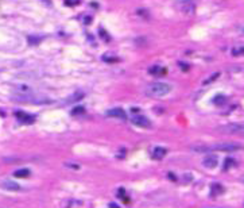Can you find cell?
Instances as JSON below:
<instances>
[{"label":"cell","instance_id":"obj_1","mask_svg":"<svg viewBox=\"0 0 244 208\" xmlns=\"http://www.w3.org/2000/svg\"><path fill=\"white\" fill-rule=\"evenodd\" d=\"M241 146L239 143H231V142H225V143H216L212 146L208 145H197V146H192V150L195 153H209V151H225V153H232V151H237L240 150Z\"/></svg>","mask_w":244,"mask_h":208},{"label":"cell","instance_id":"obj_2","mask_svg":"<svg viewBox=\"0 0 244 208\" xmlns=\"http://www.w3.org/2000/svg\"><path fill=\"white\" fill-rule=\"evenodd\" d=\"M171 91V85L167 83H153L146 88V95L150 97H162Z\"/></svg>","mask_w":244,"mask_h":208},{"label":"cell","instance_id":"obj_3","mask_svg":"<svg viewBox=\"0 0 244 208\" xmlns=\"http://www.w3.org/2000/svg\"><path fill=\"white\" fill-rule=\"evenodd\" d=\"M14 99L18 101H27V103H33V104H49L51 103V100L45 96H34L31 93L28 95H18V96H14Z\"/></svg>","mask_w":244,"mask_h":208},{"label":"cell","instance_id":"obj_4","mask_svg":"<svg viewBox=\"0 0 244 208\" xmlns=\"http://www.w3.org/2000/svg\"><path fill=\"white\" fill-rule=\"evenodd\" d=\"M219 131L225 134H244V124L243 123H229L227 126L219 127Z\"/></svg>","mask_w":244,"mask_h":208},{"label":"cell","instance_id":"obj_5","mask_svg":"<svg viewBox=\"0 0 244 208\" xmlns=\"http://www.w3.org/2000/svg\"><path fill=\"white\" fill-rule=\"evenodd\" d=\"M131 122L135 126H138V127H142V129H150L151 127V122L146 116H143V115H134Z\"/></svg>","mask_w":244,"mask_h":208},{"label":"cell","instance_id":"obj_6","mask_svg":"<svg viewBox=\"0 0 244 208\" xmlns=\"http://www.w3.org/2000/svg\"><path fill=\"white\" fill-rule=\"evenodd\" d=\"M15 116H16V119H18L19 122L25 123V124H31V123H34V120H35V116H33V115H30V113L25 112V111H16Z\"/></svg>","mask_w":244,"mask_h":208},{"label":"cell","instance_id":"obj_7","mask_svg":"<svg viewBox=\"0 0 244 208\" xmlns=\"http://www.w3.org/2000/svg\"><path fill=\"white\" fill-rule=\"evenodd\" d=\"M217 164H219V157H217V156H213V154H211V156H206L204 159H202V165H204L205 168H209V169L216 168Z\"/></svg>","mask_w":244,"mask_h":208},{"label":"cell","instance_id":"obj_8","mask_svg":"<svg viewBox=\"0 0 244 208\" xmlns=\"http://www.w3.org/2000/svg\"><path fill=\"white\" fill-rule=\"evenodd\" d=\"M107 116L117 118V119H122V120L127 119V115H125V112L122 110V108H112V110H108L107 111Z\"/></svg>","mask_w":244,"mask_h":208},{"label":"cell","instance_id":"obj_9","mask_svg":"<svg viewBox=\"0 0 244 208\" xmlns=\"http://www.w3.org/2000/svg\"><path fill=\"white\" fill-rule=\"evenodd\" d=\"M0 185H1V188L6 191H14V192H16V191H20V185L16 183H14V181L11 180H4L0 183Z\"/></svg>","mask_w":244,"mask_h":208},{"label":"cell","instance_id":"obj_10","mask_svg":"<svg viewBox=\"0 0 244 208\" xmlns=\"http://www.w3.org/2000/svg\"><path fill=\"white\" fill-rule=\"evenodd\" d=\"M166 154H167V150H166L165 147L156 146V147H154V150H153V158L154 159H162Z\"/></svg>","mask_w":244,"mask_h":208},{"label":"cell","instance_id":"obj_11","mask_svg":"<svg viewBox=\"0 0 244 208\" xmlns=\"http://www.w3.org/2000/svg\"><path fill=\"white\" fill-rule=\"evenodd\" d=\"M180 4H182L183 12L189 14V15H192V14L194 12V3H193V1H181Z\"/></svg>","mask_w":244,"mask_h":208},{"label":"cell","instance_id":"obj_12","mask_svg":"<svg viewBox=\"0 0 244 208\" xmlns=\"http://www.w3.org/2000/svg\"><path fill=\"white\" fill-rule=\"evenodd\" d=\"M84 97V93L83 92H74L72 96H69V97L65 100V103L66 104H72V103H76V101H80L81 99Z\"/></svg>","mask_w":244,"mask_h":208},{"label":"cell","instance_id":"obj_13","mask_svg":"<svg viewBox=\"0 0 244 208\" xmlns=\"http://www.w3.org/2000/svg\"><path fill=\"white\" fill-rule=\"evenodd\" d=\"M150 73L154 74V76H162V74H166V68H162V66H151L150 68Z\"/></svg>","mask_w":244,"mask_h":208},{"label":"cell","instance_id":"obj_14","mask_svg":"<svg viewBox=\"0 0 244 208\" xmlns=\"http://www.w3.org/2000/svg\"><path fill=\"white\" fill-rule=\"evenodd\" d=\"M31 175V172L30 169L27 168H23V169H18V170L14 172V176L15 177H20V178H25V177H28V176Z\"/></svg>","mask_w":244,"mask_h":208},{"label":"cell","instance_id":"obj_15","mask_svg":"<svg viewBox=\"0 0 244 208\" xmlns=\"http://www.w3.org/2000/svg\"><path fill=\"white\" fill-rule=\"evenodd\" d=\"M224 192V188L220 185V184H213L212 185V191H211V195L212 196H217L220 195V193H223Z\"/></svg>","mask_w":244,"mask_h":208},{"label":"cell","instance_id":"obj_16","mask_svg":"<svg viewBox=\"0 0 244 208\" xmlns=\"http://www.w3.org/2000/svg\"><path fill=\"white\" fill-rule=\"evenodd\" d=\"M236 165V161L233 158H227L225 159V162H224V170H228L229 168H232V166H235Z\"/></svg>","mask_w":244,"mask_h":208},{"label":"cell","instance_id":"obj_17","mask_svg":"<svg viewBox=\"0 0 244 208\" xmlns=\"http://www.w3.org/2000/svg\"><path fill=\"white\" fill-rule=\"evenodd\" d=\"M213 103L216 104V105H223V104L225 103V97H224V96H216V97L213 99Z\"/></svg>","mask_w":244,"mask_h":208},{"label":"cell","instance_id":"obj_18","mask_svg":"<svg viewBox=\"0 0 244 208\" xmlns=\"http://www.w3.org/2000/svg\"><path fill=\"white\" fill-rule=\"evenodd\" d=\"M85 112V108L84 107H76L73 111H72V115H81V113Z\"/></svg>","mask_w":244,"mask_h":208},{"label":"cell","instance_id":"obj_19","mask_svg":"<svg viewBox=\"0 0 244 208\" xmlns=\"http://www.w3.org/2000/svg\"><path fill=\"white\" fill-rule=\"evenodd\" d=\"M41 41V38H34V37H28V43L34 45V43H38Z\"/></svg>","mask_w":244,"mask_h":208},{"label":"cell","instance_id":"obj_20","mask_svg":"<svg viewBox=\"0 0 244 208\" xmlns=\"http://www.w3.org/2000/svg\"><path fill=\"white\" fill-rule=\"evenodd\" d=\"M65 4L66 6H76V4H80V1H77V0H66Z\"/></svg>","mask_w":244,"mask_h":208},{"label":"cell","instance_id":"obj_21","mask_svg":"<svg viewBox=\"0 0 244 208\" xmlns=\"http://www.w3.org/2000/svg\"><path fill=\"white\" fill-rule=\"evenodd\" d=\"M65 165L67 166V168H73V169H80V165H77V164H65Z\"/></svg>","mask_w":244,"mask_h":208},{"label":"cell","instance_id":"obj_22","mask_svg":"<svg viewBox=\"0 0 244 208\" xmlns=\"http://www.w3.org/2000/svg\"><path fill=\"white\" fill-rule=\"evenodd\" d=\"M109 207H111V208H119V207H117V205H116V204H115V203H112V204H111V205H109Z\"/></svg>","mask_w":244,"mask_h":208},{"label":"cell","instance_id":"obj_23","mask_svg":"<svg viewBox=\"0 0 244 208\" xmlns=\"http://www.w3.org/2000/svg\"><path fill=\"white\" fill-rule=\"evenodd\" d=\"M240 31H241V33H243V34H244V26H243V27H241V28H240Z\"/></svg>","mask_w":244,"mask_h":208},{"label":"cell","instance_id":"obj_24","mask_svg":"<svg viewBox=\"0 0 244 208\" xmlns=\"http://www.w3.org/2000/svg\"><path fill=\"white\" fill-rule=\"evenodd\" d=\"M243 181H244V178H243Z\"/></svg>","mask_w":244,"mask_h":208}]
</instances>
